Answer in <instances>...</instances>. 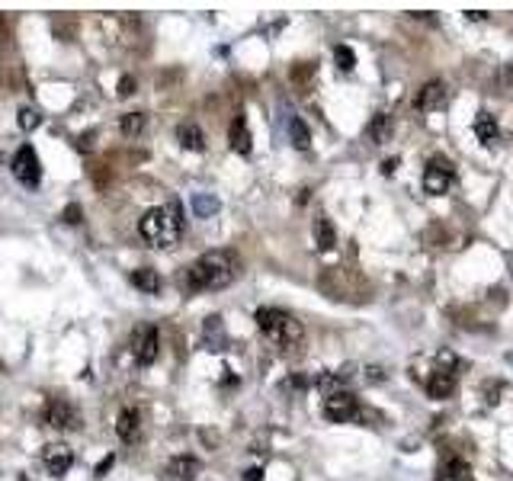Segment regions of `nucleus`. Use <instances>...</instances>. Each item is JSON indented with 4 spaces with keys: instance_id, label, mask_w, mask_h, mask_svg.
<instances>
[{
    "instance_id": "nucleus-13",
    "label": "nucleus",
    "mask_w": 513,
    "mask_h": 481,
    "mask_svg": "<svg viewBox=\"0 0 513 481\" xmlns=\"http://www.w3.org/2000/svg\"><path fill=\"white\" fill-rule=\"evenodd\" d=\"M199 472H203V462L196 456H174L167 462V475H174L180 481H193Z\"/></svg>"
},
{
    "instance_id": "nucleus-12",
    "label": "nucleus",
    "mask_w": 513,
    "mask_h": 481,
    "mask_svg": "<svg viewBox=\"0 0 513 481\" xmlns=\"http://www.w3.org/2000/svg\"><path fill=\"white\" fill-rule=\"evenodd\" d=\"M228 142H231V148L238 151V154H244V158L250 154L254 142H250V128H247V119H244V116H234L231 119V126H228Z\"/></svg>"
},
{
    "instance_id": "nucleus-18",
    "label": "nucleus",
    "mask_w": 513,
    "mask_h": 481,
    "mask_svg": "<svg viewBox=\"0 0 513 481\" xmlns=\"http://www.w3.org/2000/svg\"><path fill=\"white\" fill-rule=\"evenodd\" d=\"M219 209H221V203L215 199V196H209V193H196V196H193V212H196V218H212Z\"/></svg>"
},
{
    "instance_id": "nucleus-1",
    "label": "nucleus",
    "mask_w": 513,
    "mask_h": 481,
    "mask_svg": "<svg viewBox=\"0 0 513 481\" xmlns=\"http://www.w3.org/2000/svg\"><path fill=\"white\" fill-rule=\"evenodd\" d=\"M241 273V264L231 250H209L186 270V286L193 292H205V289H225L231 286Z\"/></svg>"
},
{
    "instance_id": "nucleus-3",
    "label": "nucleus",
    "mask_w": 513,
    "mask_h": 481,
    "mask_svg": "<svg viewBox=\"0 0 513 481\" xmlns=\"http://www.w3.org/2000/svg\"><path fill=\"white\" fill-rule=\"evenodd\" d=\"M256 327L264 331V337H270L282 350L302 344V324L292 315H286L282 309H260L256 311Z\"/></svg>"
},
{
    "instance_id": "nucleus-2",
    "label": "nucleus",
    "mask_w": 513,
    "mask_h": 481,
    "mask_svg": "<svg viewBox=\"0 0 513 481\" xmlns=\"http://www.w3.org/2000/svg\"><path fill=\"white\" fill-rule=\"evenodd\" d=\"M138 234L144 244L151 248H174L183 234V218H180V203H170L164 209H148L138 222Z\"/></svg>"
},
{
    "instance_id": "nucleus-8",
    "label": "nucleus",
    "mask_w": 513,
    "mask_h": 481,
    "mask_svg": "<svg viewBox=\"0 0 513 481\" xmlns=\"http://www.w3.org/2000/svg\"><path fill=\"white\" fill-rule=\"evenodd\" d=\"M42 462H46V468L55 475V478H61V475L71 468V462H74V452H71L64 443H52L42 449Z\"/></svg>"
},
{
    "instance_id": "nucleus-33",
    "label": "nucleus",
    "mask_w": 513,
    "mask_h": 481,
    "mask_svg": "<svg viewBox=\"0 0 513 481\" xmlns=\"http://www.w3.org/2000/svg\"><path fill=\"white\" fill-rule=\"evenodd\" d=\"M20 481H26V478H20Z\"/></svg>"
},
{
    "instance_id": "nucleus-30",
    "label": "nucleus",
    "mask_w": 513,
    "mask_h": 481,
    "mask_svg": "<svg viewBox=\"0 0 513 481\" xmlns=\"http://www.w3.org/2000/svg\"><path fill=\"white\" fill-rule=\"evenodd\" d=\"M395 167H398V158H392V161H385V164H382V170H385V173H392V170H395Z\"/></svg>"
},
{
    "instance_id": "nucleus-17",
    "label": "nucleus",
    "mask_w": 513,
    "mask_h": 481,
    "mask_svg": "<svg viewBox=\"0 0 513 481\" xmlns=\"http://www.w3.org/2000/svg\"><path fill=\"white\" fill-rule=\"evenodd\" d=\"M315 244L317 250H334V244H337V231H334L331 218H315Z\"/></svg>"
},
{
    "instance_id": "nucleus-19",
    "label": "nucleus",
    "mask_w": 513,
    "mask_h": 481,
    "mask_svg": "<svg viewBox=\"0 0 513 481\" xmlns=\"http://www.w3.org/2000/svg\"><path fill=\"white\" fill-rule=\"evenodd\" d=\"M475 135H478V142H494L498 138V122L491 119L488 113H478V119H475Z\"/></svg>"
},
{
    "instance_id": "nucleus-16",
    "label": "nucleus",
    "mask_w": 513,
    "mask_h": 481,
    "mask_svg": "<svg viewBox=\"0 0 513 481\" xmlns=\"http://www.w3.org/2000/svg\"><path fill=\"white\" fill-rule=\"evenodd\" d=\"M177 142L183 144L186 151H203V128L196 126V122H180V128H177Z\"/></svg>"
},
{
    "instance_id": "nucleus-9",
    "label": "nucleus",
    "mask_w": 513,
    "mask_h": 481,
    "mask_svg": "<svg viewBox=\"0 0 513 481\" xmlns=\"http://www.w3.org/2000/svg\"><path fill=\"white\" fill-rule=\"evenodd\" d=\"M46 421L52 424L55 430H68V427H77V411L68 405V401H58L52 398L46 407Z\"/></svg>"
},
{
    "instance_id": "nucleus-14",
    "label": "nucleus",
    "mask_w": 513,
    "mask_h": 481,
    "mask_svg": "<svg viewBox=\"0 0 513 481\" xmlns=\"http://www.w3.org/2000/svg\"><path fill=\"white\" fill-rule=\"evenodd\" d=\"M132 286L144 295H158L160 292V276L151 266H142V270H132Z\"/></svg>"
},
{
    "instance_id": "nucleus-21",
    "label": "nucleus",
    "mask_w": 513,
    "mask_h": 481,
    "mask_svg": "<svg viewBox=\"0 0 513 481\" xmlns=\"http://www.w3.org/2000/svg\"><path fill=\"white\" fill-rule=\"evenodd\" d=\"M446 478L449 481H472V468H468V462H462V459H449V462H446Z\"/></svg>"
},
{
    "instance_id": "nucleus-28",
    "label": "nucleus",
    "mask_w": 513,
    "mask_h": 481,
    "mask_svg": "<svg viewBox=\"0 0 513 481\" xmlns=\"http://www.w3.org/2000/svg\"><path fill=\"white\" fill-rule=\"evenodd\" d=\"M244 481H264V468H247V472H244Z\"/></svg>"
},
{
    "instance_id": "nucleus-31",
    "label": "nucleus",
    "mask_w": 513,
    "mask_h": 481,
    "mask_svg": "<svg viewBox=\"0 0 513 481\" xmlns=\"http://www.w3.org/2000/svg\"><path fill=\"white\" fill-rule=\"evenodd\" d=\"M507 363H510V366H513V350H510V353H507Z\"/></svg>"
},
{
    "instance_id": "nucleus-15",
    "label": "nucleus",
    "mask_w": 513,
    "mask_h": 481,
    "mask_svg": "<svg viewBox=\"0 0 513 481\" xmlns=\"http://www.w3.org/2000/svg\"><path fill=\"white\" fill-rule=\"evenodd\" d=\"M453 388H456V372H449V369H437L430 382H427V391L433 398H446V395H453Z\"/></svg>"
},
{
    "instance_id": "nucleus-29",
    "label": "nucleus",
    "mask_w": 513,
    "mask_h": 481,
    "mask_svg": "<svg viewBox=\"0 0 513 481\" xmlns=\"http://www.w3.org/2000/svg\"><path fill=\"white\" fill-rule=\"evenodd\" d=\"M468 20H475V23H481V20H488V13H481V10H468Z\"/></svg>"
},
{
    "instance_id": "nucleus-20",
    "label": "nucleus",
    "mask_w": 513,
    "mask_h": 481,
    "mask_svg": "<svg viewBox=\"0 0 513 481\" xmlns=\"http://www.w3.org/2000/svg\"><path fill=\"white\" fill-rule=\"evenodd\" d=\"M289 138H292V144L299 151H305L311 144V135H308V126H305L302 119H289Z\"/></svg>"
},
{
    "instance_id": "nucleus-11",
    "label": "nucleus",
    "mask_w": 513,
    "mask_h": 481,
    "mask_svg": "<svg viewBox=\"0 0 513 481\" xmlns=\"http://www.w3.org/2000/svg\"><path fill=\"white\" fill-rule=\"evenodd\" d=\"M443 103H446V83L443 81L423 83L420 93H417V109H423V113H433V109H439Z\"/></svg>"
},
{
    "instance_id": "nucleus-4",
    "label": "nucleus",
    "mask_w": 513,
    "mask_h": 481,
    "mask_svg": "<svg viewBox=\"0 0 513 481\" xmlns=\"http://www.w3.org/2000/svg\"><path fill=\"white\" fill-rule=\"evenodd\" d=\"M128 350H132L138 366H151L158 360V327H151V324L135 327V334L128 340Z\"/></svg>"
},
{
    "instance_id": "nucleus-25",
    "label": "nucleus",
    "mask_w": 513,
    "mask_h": 481,
    "mask_svg": "<svg viewBox=\"0 0 513 481\" xmlns=\"http://www.w3.org/2000/svg\"><path fill=\"white\" fill-rule=\"evenodd\" d=\"M39 122H42V116H39L36 109H23V113H20V126H23L26 132H32V128L39 126Z\"/></svg>"
},
{
    "instance_id": "nucleus-27",
    "label": "nucleus",
    "mask_w": 513,
    "mask_h": 481,
    "mask_svg": "<svg viewBox=\"0 0 513 481\" xmlns=\"http://www.w3.org/2000/svg\"><path fill=\"white\" fill-rule=\"evenodd\" d=\"M64 222L77 225V222H81V205H68V209H64Z\"/></svg>"
},
{
    "instance_id": "nucleus-6",
    "label": "nucleus",
    "mask_w": 513,
    "mask_h": 481,
    "mask_svg": "<svg viewBox=\"0 0 513 481\" xmlns=\"http://www.w3.org/2000/svg\"><path fill=\"white\" fill-rule=\"evenodd\" d=\"M449 183H453V167H449V161L433 158L430 164H427V170H423V189L430 196H443L446 189H449Z\"/></svg>"
},
{
    "instance_id": "nucleus-24",
    "label": "nucleus",
    "mask_w": 513,
    "mask_h": 481,
    "mask_svg": "<svg viewBox=\"0 0 513 481\" xmlns=\"http://www.w3.org/2000/svg\"><path fill=\"white\" fill-rule=\"evenodd\" d=\"M144 128V113H128V116H122V132L125 135H138Z\"/></svg>"
},
{
    "instance_id": "nucleus-23",
    "label": "nucleus",
    "mask_w": 513,
    "mask_h": 481,
    "mask_svg": "<svg viewBox=\"0 0 513 481\" xmlns=\"http://www.w3.org/2000/svg\"><path fill=\"white\" fill-rule=\"evenodd\" d=\"M334 58H337V68L340 71H353L356 68V55H353V48H347V46H337V48H334Z\"/></svg>"
},
{
    "instance_id": "nucleus-7",
    "label": "nucleus",
    "mask_w": 513,
    "mask_h": 481,
    "mask_svg": "<svg viewBox=\"0 0 513 481\" xmlns=\"http://www.w3.org/2000/svg\"><path fill=\"white\" fill-rule=\"evenodd\" d=\"M324 417L334 424H343L350 417H356V398L350 391H334L324 398Z\"/></svg>"
},
{
    "instance_id": "nucleus-5",
    "label": "nucleus",
    "mask_w": 513,
    "mask_h": 481,
    "mask_svg": "<svg viewBox=\"0 0 513 481\" xmlns=\"http://www.w3.org/2000/svg\"><path fill=\"white\" fill-rule=\"evenodd\" d=\"M13 177L29 189L39 187V180H42V167H39V158H36V151H32V144H23V148L13 154Z\"/></svg>"
},
{
    "instance_id": "nucleus-32",
    "label": "nucleus",
    "mask_w": 513,
    "mask_h": 481,
    "mask_svg": "<svg viewBox=\"0 0 513 481\" xmlns=\"http://www.w3.org/2000/svg\"><path fill=\"white\" fill-rule=\"evenodd\" d=\"M507 264H510V276H513V254H510V260H507Z\"/></svg>"
},
{
    "instance_id": "nucleus-10",
    "label": "nucleus",
    "mask_w": 513,
    "mask_h": 481,
    "mask_svg": "<svg viewBox=\"0 0 513 481\" xmlns=\"http://www.w3.org/2000/svg\"><path fill=\"white\" fill-rule=\"evenodd\" d=\"M138 433H142V417H138L135 407H125L116 417V436L122 443H138Z\"/></svg>"
},
{
    "instance_id": "nucleus-26",
    "label": "nucleus",
    "mask_w": 513,
    "mask_h": 481,
    "mask_svg": "<svg viewBox=\"0 0 513 481\" xmlns=\"http://www.w3.org/2000/svg\"><path fill=\"white\" fill-rule=\"evenodd\" d=\"M135 93V81L132 77H122L119 81V97H132Z\"/></svg>"
},
{
    "instance_id": "nucleus-22",
    "label": "nucleus",
    "mask_w": 513,
    "mask_h": 481,
    "mask_svg": "<svg viewBox=\"0 0 513 481\" xmlns=\"http://www.w3.org/2000/svg\"><path fill=\"white\" fill-rule=\"evenodd\" d=\"M388 132H392V119H388V116H376V119H372V126H369V138L372 142H385V138H388Z\"/></svg>"
}]
</instances>
